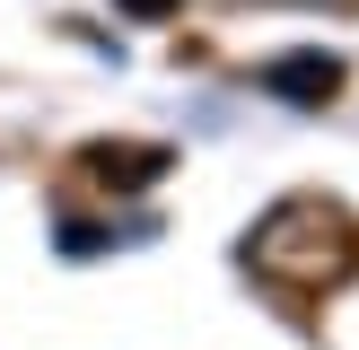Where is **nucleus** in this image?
<instances>
[{
	"instance_id": "nucleus-1",
	"label": "nucleus",
	"mask_w": 359,
	"mask_h": 350,
	"mask_svg": "<svg viewBox=\"0 0 359 350\" xmlns=\"http://www.w3.org/2000/svg\"><path fill=\"white\" fill-rule=\"evenodd\" d=\"M245 262L263 280H280V289H333L359 262V219L342 202H325V192H290L245 227Z\"/></svg>"
},
{
	"instance_id": "nucleus-2",
	"label": "nucleus",
	"mask_w": 359,
	"mask_h": 350,
	"mask_svg": "<svg viewBox=\"0 0 359 350\" xmlns=\"http://www.w3.org/2000/svg\"><path fill=\"white\" fill-rule=\"evenodd\" d=\"M263 97L325 105V97H342V62H333V52H280V62H263Z\"/></svg>"
},
{
	"instance_id": "nucleus-3",
	"label": "nucleus",
	"mask_w": 359,
	"mask_h": 350,
	"mask_svg": "<svg viewBox=\"0 0 359 350\" xmlns=\"http://www.w3.org/2000/svg\"><path fill=\"white\" fill-rule=\"evenodd\" d=\"M88 175H97V184H114V192H149L158 175L175 167L167 149H123V140H88V158H79Z\"/></svg>"
},
{
	"instance_id": "nucleus-4",
	"label": "nucleus",
	"mask_w": 359,
	"mask_h": 350,
	"mask_svg": "<svg viewBox=\"0 0 359 350\" xmlns=\"http://www.w3.org/2000/svg\"><path fill=\"white\" fill-rule=\"evenodd\" d=\"M114 9H123V18H175L184 0H114Z\"/></svg>"
}]
</instances>
